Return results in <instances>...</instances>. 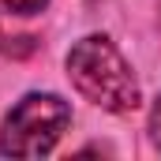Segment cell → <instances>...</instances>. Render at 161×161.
I'll return each instance as SVG.
<instances>
[{"mask_svg":"<svg viewBox=\"0 0 161 161\" xmlns=\"http://www.w3.org/2000/svg\"><path fill=\"white\" fill-rule=\"evenodd\" d=\"M71 124V109L56 94H26L0 127L4 158H41L49 154Z\"/></svg>","mask_w":161,"mask_h":161,"instance_id":"7a4b0ae2","label":"cell"},{"mask_svg":"<svg viewBox=\"0 0 161 161\" xmlns=\"http://www.w3.org/2000/svg\"><path fill=\"white\" fill-rule=\"evenodd\" d=\"M68 79L75 82L86 101L109 113H131L139 105V82L127 60L105 34H90L71 45L68 53Z\"/></svg>","mask_w":161,"mask_h":161,"instance_id":"6da1fadb","label":"cell"},{"mask_svg":"<svg viewBox=\"0 0 161 161\" xmlns=\"http://www.w3.org/2000/svg\"><path fill=\"white\" fill-rule=\"evenodd\" d=\"M49 0H4V8H11L15 15H34V11H41Z\"/></svg>","mask_w":161,"mask_h":161,"instance_id":"3957f363","label":"cell"},{"mask_svg":"<svg viewBox=\"0 0 161 161\" xmlns=\"http://www.w3.org/2000/svg\"><path fill=\"white\" fill-rule=\"evenodd\" d=\"M150 142L161 150V97L154 101V109H150Z\"/></svg>","mask_w":161,"mask_h":161,"instance_id":"277c9868","label":"cell"}]
</instances>
